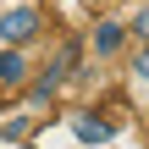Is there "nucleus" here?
Segmentation results:
<instances>
[{
  "instance_id": "nucleus-3",
  "label": "nucleus",
  "mask_w": 149,
  "mask_h": 149,
  "mask_svg": "<svg viewBox=\"0 0 149 149\" xmlns=\"http://www.w3.org/2000/svg\"><path fill=\"white\" fill-rule=\"evenodd\" d=\"M28 83H33V55L0 44V94H28Z\"/></svg>"
},
{
  "instance_id": "nucleus-2",
  "label": "nucleus",
  "mask_w": 149,
  "mask_h": 149,
  "mask_svg": "<svg viewBox=\"0 0 149 149\" xmlns=\"http://www.w3.org/2000/svg\"><path fill=\"white\" fill-rule=\"evenodd\" d=\"M133 50V33H127V17H100L94 33H88V61L94 66H111Z\"/></svg>"
},
{
  "instance_id": "nucleus-1",
  "label": "nucleus",
  "mask_w": 149,
  "mask_h": 149,
  "mask_svg": "<svg viewBox=\"0 0 149 149\" xmlns=\"http://www.w3.org/2000/svg\"><path fill=\"white\" fill-rule=\"evenodd\" d=\"M39 39H44V17H39V6H28V0L0 6V44H6V50H33Z\"/></svg>"
},
{
  "instance_id": "nucleus-4",
  "label": "nucleus",
  "mask_w": 149,
  "mask_h": 149,
  "mask_svg": "<svg viewBox=\"0 0 149 149\" xmlns=\"http://www.w3.org/2000/svg\"><path fill=\"white\" fill-rule=\"evenodd\" d=\"M127 94L149 105V44H133L127 50Z\"/></svg>"
},
{
  "instance_id": "nucleus-6",
  "label": "nucleus",
  "mask_w": 149,
  "mask_h": 149,
  "mask_svg": "<svg viewBox=\"0 0 149 149\" xmlns=\"http://www.w3.org/2000/svg\"><path fill=\"white\" fill-rule=\"evenodd\" d=\"M127 33H133V44H149V0H138L127 11Z\"/></svg>"
},
{
  "instance_id": "nucleus-5",
  "label": "nucleus",
  "mask_w": 149,
  "mask_h": 149,
  "mask_svg": "<svg viewBox=\"0 0 149 149\" xmlns=\"http://www.w3.org/2000/svg\"><path fill=\"white\" fill-rule=\"evenodd\" d=\"M72 133H77L83 144H105V138H111V122H94L88 111H77V116H72Z\"/></svg>"
}]
</instances>
